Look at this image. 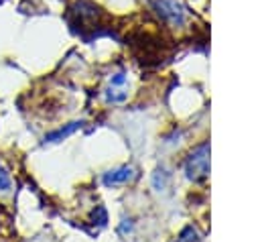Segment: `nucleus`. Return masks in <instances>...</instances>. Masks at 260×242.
Here are the masks:
<instances>
[{"label":"nucleus","mask_w":260,"mask_h":242,"mask_svg":"<svg viewBox=\"0 0 260 242\" xmlns=\"http://www.w3.org/2000/svg\"><path fill=\"white\" fill-rule=\"evenodd\" d=\"M175 242H199V234H197V230H195V228L187 226V228H183V232L177 236V240H175Z\"/></svg>","instance_id":"obj_5"},{"label":"nucleus","mask_w":260,"mask_h":242,"mask_svg":"<svg viewBox=\"0 0 260 242\" xmlns=\"http://www.w3.org/2000/svg\"><path fill=\"white\" fill-rule=\"evenodd\" d=\"M185 173L191 181H201L209 173V144H199L185 163Z\"/></svg>","instance_id":"obj_1"},{"label":"nucleus","mask_w":260,"mask_h":242,"mask_svg":"<svg viewBox=\"0 0 260 242\" xmlns=\"http://www.w3.org/2000/svg\"><path fill=\"white\" fill-rule=\"evenodd\" d=\"M154 8L171 24H183L185 22L187 12H185V8L177 0H154Z\"/></svg>","instance_id":"obj_2"},{"label":"nucleus","mask_w":260,"mask_h":242,"mask_svg":"<svg viewBox=\"0 0 260 242\" xmlns=\"http://www.w3.org/2000/svg\"><path fill=\"white\" fill-rule=\"evenodd\" d=\"M12 189V177H10V173H8V169L0 163V191H4V193H8Z\"/></svg>","instance_id":"obj_6"},{"label":"nucleus","mask_w":260,"mask_h":242,"mask_svg":"<svg viewBox=\"0 0 260 242\" xmlns=\"http://www.w3.org/2000/svg\"><path fill=\"white\" fill-rule=\"evenodd\" d=\"M134 179V169L132 167H118L114 171H108L104 175V185L108 187H114V185H122V183H128Z\"/></svg>","instance_id":"obj_3"},{"label":"nucleus","mask_w":260,"mask_h":242,"mask_svg":"<svg viewBox=\"0 0 260 242\" xmlns=\"http://www.w3.org/2000/svg\"><path fill=\"white\" fill-rule=\"evenodd\" d=\"M79 124H81V122H71L67 128H59V130H55V132L47 134V136H45V140H49V142H57V140H61V138H65V136H69L71 132H75V130L79 128Z\"/></svg>","instance_id":"obj_4"}]
</instances>
